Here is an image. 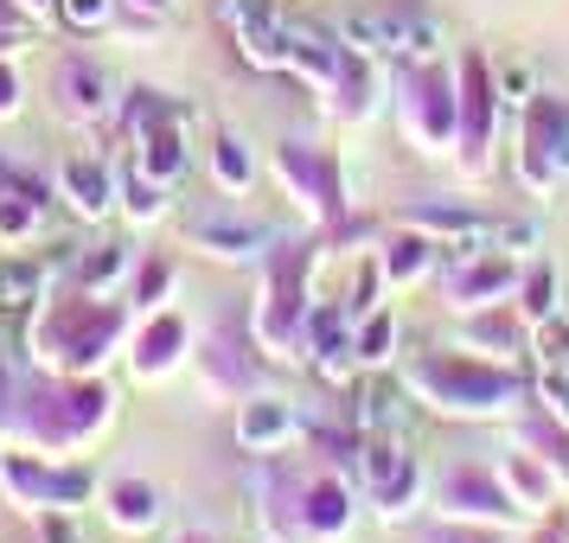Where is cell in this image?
Masks as SVG:
<instances>
[{
  "instance_id": "277c9868",
  "label": "cell",
  "mask_w": 569,
  "mask_h": 543,
  "mask_svg": "<svg viewBox=\"0 0 569 543\" xmlns=\"http://www.w3.org/2000/svg\"><path fill=\"white\" fill-rule=\"evenodd\" d=\"M282 429H288L282 403H257V410L243 415V441H269V435H282Z\"/></svg>"
},
{
  "instance_id": "7a4b0ae2",
  "label": "cell",
  "mask_w": 569,
  "mask_h": 543,
  "mask_svg": "<svg viewBox=\"0 0 569 543\" xmlns=\"http://www.w3.org/2000/svg\"><path fill=\"white\" fill-rule=\"evenodd\" d=\"M64 185L78 192L83 211H103L109 205V180H103V167H90V160H71V167H64Z\"/></svg>"
},
{
  "instance_id": "52a82bcc",
  "label": "cell",
  "mask_w": 569,
  "mask_h": 543,
  "mask_svg": "<svg viewBox=\"0 0 569 543\" xmlns=\"http://www.w3.org/2000/svg\"><path fill=\"white\" fill-rule=\"evenodd\" d=\"M543 359L569 364V326H550V333H543Z\"/></svg>"
},
{
  "instance_id": "ba28073f",
  "label": "cell",
  "mask_w": 569,
  "mask_h": 543,
  "mask_svg": "<svg viewBox=\"0 0 569 543\" xmlns=\"http://www.w3.org/2000/svg\"><path fill=\"white\" fill-rule=\"evenodd\" d=\"M64 13H71L78 27H97V20H103V0H64Z\"/></svg>"
},
{
  "instance_id": "30bf717a",
  "label": "cell",
  "mask_w": 569,
  "mask_h": 543,
  "mask_svg": "<svg viewBox=\"0 0 569 543\" xmlns=\"http://www.w3.org/2000/svg\"><path fill=\"white\" fill-rule=\"evenodd\" d=\"M148 7H167V0H148Z\"/></svg>"
},
{
  "instance_id": "9c48e42d",
  "label": "cell",
  "mask_w": 569,
  "mask_h": 543,
  "mask_svg": "<svg viewBox=\"0 0 569 543\" xmlns=\"http://www.w3.org/2000/svg\"><path fill=\"white\" fill-rule=\"evenodd\" d=\"M543 403H550V410H557V415L569 422V384H557V378H543Z\"/></svg>"
},
{
  "instance_id": "5b68a950",
  "label": "cell",
  "mask_w": 569,
  "mask_h": 543,
  "mask_svg": "<svg viewBox=\"0 0 569 543\" xmlns=\"http://www.w3.org/2000/svg\"><path fill=\"white\" fill-rule=\"evenodd\" d=\"M122 517H129V524H141V517L154 524V517H160V499H154V492H141V486H122Z\"/></svg>"
},
{
  "instance_id": "6da1fadb",
  "label": "cell",
  "mask_w": 569,
  "mask_h": 543,
  "mask_svg": "<svg viewBox=\"0 0 569 543\" xmlns=\"http://www.w3.org/2000/svg\"><path fill=\"white\" fill-rule=\"evenodd\" d=\"M385 13V39L390 52H410V58H436L441 52V27L429 13H416V7H378Z\"/></svg>"
},
{
  "instance_id": "3957f363",
  "label": "cell",
  "mask_w": 569,
  "mask_h": 543,
  "mask_svg": "<svg viewBox=\"0 0 569 543\" xmlns=\"http://www.w3.org/2000/svg\"><path fill=\"white\" fill-rule=\"evenodd\" d=\"M32 288H39V275L32 269H20V262H0V308H27L32 301Z\"/></svg>"
},
{
  "instance_id": "8992f818",
  "label": "cell",
  "mask_w": 569,
  "mask_h": 543,
  "mask_svg": "<svg viewBox=\"0 0 569 543\" xmlns=\"http://www.w3.org/2000/svg\"><path fill=\"white\" fill-rule=\"evenodd\" d=\"M71 103H78V109H103V78H90V71H71Z\"/></svg>"
}]
</instances>
